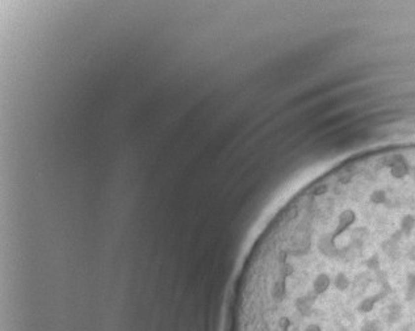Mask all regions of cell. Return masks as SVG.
<instances>
[{
  "label": "cell",
  "mask_w": 415,
  "mask_h": 331,
  "mask_svg": "<svg viewBox=\"0 0 415 331\" xmlns=\"http://www.w3.org/2000/svg\"><path fill=\"white\" fill-rule=\"evenodd\" d=\"M380 330H381V326L376 320L365 321L360 329V331H380Z\"/></svg>",
  "instance_id": "obj_1"
}]
</instances>
